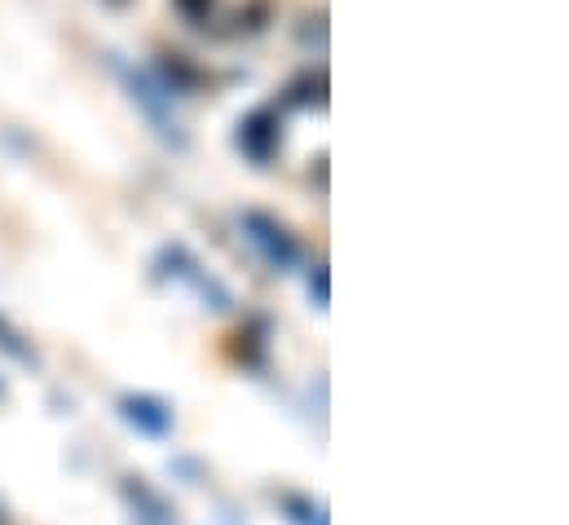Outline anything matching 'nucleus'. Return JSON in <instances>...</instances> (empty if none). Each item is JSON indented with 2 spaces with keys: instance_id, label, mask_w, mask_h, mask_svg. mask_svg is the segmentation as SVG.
I'll use <instances>...</instances> for the list:
<instances>
[{
  "instance_id": "4468645a",
  "label": "nucleus",
  "mask_w": 569,
  "mask_h": 525,
  "mask_svg": "<svg viewBox=\"0 0 569 525\" xmlns=\"http://www.w3.org/2000/svg\"><path fill=\"white\" fill-rule=\"evenodd\" d=\"M309 300H313V309H327V300H331V274H327V261H318L309 269Z\"/></svg>"
},
{
  "instance_id": "f03ea898",
  "label": "nucleus",
  "mask_w": 569,
  "mask_h": 525,
  "mask_svg": "<svg viewBox=\"0 0 569 525\" xmlns=\"http://www.w3.org/2000/svg\"><path fill=\"white\" fill-rule=\"evenodd\" d=\"M154 274L159 278H168V283H181V287H190L194 296H199V305L203 309H212V314H230L239 300H234V291L208 269V265L199 261L186 244H163L159 248V257H154Z\"/></svg>"
},
{
  "instance_id": "423d86ee",
  "label": "nucleus",
  "mask_w": 569,
  "mask_h": 525,
  "mask_svg": "<svg viewBox=\"0 0 569 525\" xmlns=\"http://www.w3.org/2000/svg\"><path fill=\"white\" fill-rule=\"evenodd\" d=\"M120 491H124L129 508L138 513V522L142 525H177L172 504H168V499H163L146 477H124V482H120Z\"/></svg>"
},
{
  "instance_id": "9b49d317",
  "label": "nucleus",
  "mask_w": 569,
  "mask_h": 525,
  "mask_svg": "<svg viewBox=\"0 0 569 525\" xmlns=\"http://www.w3.org/2000/svg\"><path fill=\"white\" fill-rule=\"evenodd\" d=\"M266 22H270V0H252L248 9H239V36H257V31H266Z\"/></svg>"
},
{
  "instance_id": "9d476101",
  "label": "nucleus",
  "mask_w": 569,
  "mask_h": 525,
  "mask_svg": "<svg viewBox=\"0 0 569 525\" xmlns=\"http://www.w3.org/2000/svg\"><path fill=\"white\" fill-rule=\"evenodd\" d=\"M266 331H270V327L257 318L248 331H239V336H234V340H239V345H234V354H239V363H243V367H266V345H270V340H266Z\"/></svg>"
},
{
  "instance_id": "f257e3e1",
  "label": "nucleus",
  "mask_w": 569,
  "mask_h": 525,
  "mask_svg": "<svg viewBox=\"0 0 569 525\" xmlns=\"http://www.w3.org/2000/svg\"><path fill=\"white\" fill-rule=\"evenodd\" d=\"M107 62H111L116 80L124 85L129 102L142 111L146 125L154 129V137H159L163 146H172V150H186V146H190V137H186V129H181V120H177V111H172V98L163 93V85H159L150 71L133 67L129 58H120V53H107Z\"/></svg>"
},
{
  "instance_id": "7ed1b4c3",
  "label": "nucleus",
  "mask_w": 569,
  "mask_h": 525,
  "mask_svg": "<svg viewBox=\"0 0 569 525\" xmlns=\"http://www.w3.org/2000/svg\"><path fill=\"white\" fill-rule=\"evenodd\" d=\"M239 230H243V239L252 244V252L261 257V261L270 265L274 274H287V269H296L300 265V239L287 230L283 221L274 217V212H261V208H243L239 212Z\"/></svg>"
},
{
  "instance_id": "39448f33",
  "label": "nucleus",
  "mask_w": 569,
  "mask_h": 525,
  "mask_svg": "<svg viewBox=\"0 0 569 525\" xmlns=\"http://www.w3.org/2000/svg\"><path fill=\"white\" fill-rule=\"evenodd\" d=\"M116 410H120V419H124L138 437L163 442V437L172 433V406L159 394H120Z\"/></svg>"
},
{
  "instance_id": "ddd939ff",
  "label": "nucleus",
  "mask_w": 569,
  "mask_h": 525,
  "mask_svg": "<svg viewBox=\"0 0 569 525\" xmlns=\"http://www.w3.org/2000/svg\"><path fill=\"white\" fill-rule=\"evenodd\" d=\"M172 9L190 22V27H203V22H212V13H217V0H172Z\"/></svg>"
},
{
  "instance_id": "0eeeda50",
  "label": "nucleus",
  "mask_w": 569,
  "mask_h": 525,
  "mask_svg": "<svg viewBox=\"0 0 569 525\" xmlns=\"http://www.w3.org/2000/svg\"><path fill=\"white\" fill-rule=\"evenodd\" d=\"M150 76L163 85L168 98H172V93H194V89H203V80H208L186 53H159V67H154Z\"/></svg>"
},
{
  "instance_id": "6e6552de",
  "label": "nucleus",
  "mask_w": 569,
  "mask_h": 525,
  "mask_svg": "<svg viewBox=\"0 0 569 525\" xmlns=\"http://www.w3.org/2000/svg\"><path fill=\"white\" fill-rule=\"evenodd\" d=\"M283 102H291V107H322L327 102V71H300L287 85Z\"/></svg>"
},
{
  "instance_id": "20e7f679",
  "label": "nucleus",
  "mask_w": 569,
  "mask_h": 525,
  "mask_svg": "<svg viewBox=\"0 0 569 525\" xmlns=\"http://www.w3.org/2000/svg\"><path fill=\"white\" fill-rule=\"evenodd\" d=\"M234 141H239V150H243L257 168H266V164L279 155V146H283V116H279V107H257V111H248V116L239 120V129H234Z\"/></svg>"
},
{
  "instance_id": "f8f14e48",
  "label": "nucleus",
  "mask_w": 569,
  "mask_h": 525,
  "mask_svg": "<svg viewBox=\"0 0 569 525\" xmlns=\"http://www.w3.org/2000/svg\"><path fill=\"white\" fill-rule=\"evenodd\" d=\"M0 349H4L9 358H18V363H31V367H36V349H31V345H27V340H22L4 318H0Z\"/></svg>"
},
{
  "instance_id": "1a4fd4ad",
  "label": "nucleus",
  "mask_w": 569,
  "mask_h": 525,
  "mask_svg": "<svg viewBox=\"0 0 569 525\" xmlns=\"http://www.w3.org/2000/svg\"><path fill=\"white\" fill-rule=\"evenodd\" d=\"M279 513L287 517V525H331L327 504H318L309 495H279Z\"/></svg>"
},
{
  "instance_id": "dca6fc26",
  "label": "nucleus",
  "mask_w": 569,
  "mask_h": 525,
  "mask_svg": "<svg viewBox=\"0 0 569 525\" xmlns=\"http://www.w3.org/2000/svg\"><path fill=\"white\" fill-rule=\"evenodd\" d=\"M0 389H4V385H0Z\"/></svg>"
},
{
  "instance_id": "2eb2a0df",
  "label": "nucleus",
  "mask_w": 569,
  "mask_h": 525,
  "mask_svg": "<svg viewBox=\"0 0 569 525\" xmlns=\"http://www.w3.org/2000/svg\"><path fill=\"white\" fill-rule=\"evenodd\" d=\"M111 4H124V0H111Z\"/></svg>"
}]
</instances>
